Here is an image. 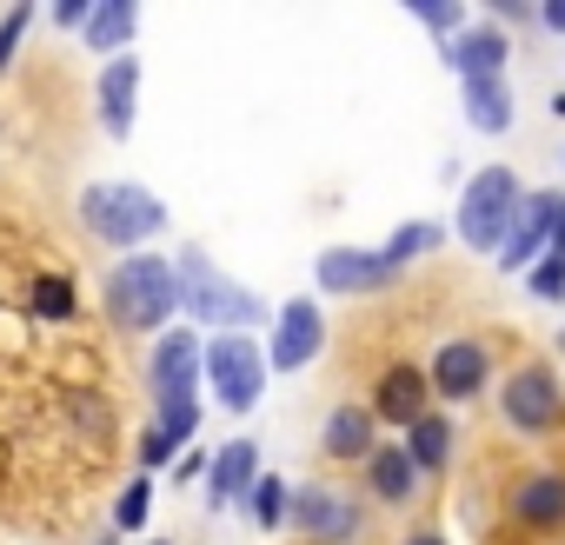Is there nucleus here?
Masks as SVG:
<instances>
[{
	"instance_id": "1",
	"label": "nucleus",
	"mask_w": 565,
	"mask_h": 545,
	"mask_svg": "<svg viewBox=\"0 0 565 545\" xmlns=\"http://www.w3.org/2000/svg\"><path fill=\"white\" fill-rule=\"evenodd\" d=\"M180 293H173V259L160 253H134L127 266H114L107 280V313L127 327V333H153L160 320H173Z\"/></svg>"
},
{
	"instance_id": "2",
	"label": "nucleus",
	"mask_w": 565,
	"mask_h": 545,
	"mask_svg": "<svg viewBox=\"0 0 565 545\" xmlns=\"http://www.w3.org/2000/svg\"><path fill=\"white\" fill-rule=\"evenodd\" d=\"M81 220H87L107 246H140V239H153V233L167 226V206H160L147 186L107 180V186H87V193H81Z\"/></svg>"
},
{
	"instance_id": "3",
	"label": "nucleus",
	"mask_w": 565,
	"mask_h": 545,
	"mask_svg": "<svg viewBox=\"0 0 565 545\" xmlns=\"http://www.w3.org/2000/svg\"><path fill=\"white\" fill-rule=\"evenodd\" d=\"M173 293H180L186 320H220V327H253L259 320V300L246 287H233L220 266H206V253L173 259Z\"/></svg>"
},
{
	"instance_id": "4",
	"label": "nucleus",
	"mask_w": 565,
	"mask_h": 545,
	"mask_svg": "<svg viewBox=\"0 0 565 545\" xmlns=\"http://www.w3.org/2000/svg\"><path fill=\"white\" fill-rule=\"evenodd\" d=\"M512 213H519V180L505 167H486L459 200V239L479 246V253H499L505 233H512Z\"/></svg>"
},
{
	"instance_id": "5",
	"label": "nucleus",
	"mask_w": 565,
	"mask_h": 545,
	"mask_svg": "<svg viewBox=\"0 0 565 545\" xmlns=\"http://www.w3.org/2000/svg\"><path fill=\"white\" fill-rule=\"evenodd\" d=\"M200 366H206V380H213L220 406L253 413V399H259V386H266V353H259L246 333H220V340L200 353Z\"/></svg>"
},
{
	"instance_id": "6",
	"label": "nucleus",
	"mask_w": 565,
	"mask_h": 545,
	"mask_svg": "<svg viewBox=\"0 0 565 545\" xmlns=\"http://www.w3.org/2000/svg\"><path fill=\"white\" fill-rule=\"evenodd\" d=\"M320 346H327V320H320V307H313V300H294L287 313L273 320L266 366H273V373H300L307 360H320Z\"/></svg>"
},
{
	"instance_id": "7",
	"label": "nucleus",
	"mask_w": 565,
	"mask_h": 545,
	"mask_svg": "<svg viewBox=\"0 0 565 545\" xmlns=\"http://www.w3.org/2000/svg\"><path fill=\"white\" fill-rule=\"evenodd\" d=\"M287 519H294L300 532H313V538H333V545H347V538L360 532V505L340 499V492H327V485L294 492V499H287Z\"/></svg>"
},
{
	"instance_id": "8",
	"label": "nucleus",
	"mask_w": 565,
	"mask_h": 545,
	"mask_svg": "<svg viewBox=\"0 0 565 545\" xmlns=\"http://www.w3.org/2000/svg\"><path fill=\"white\" fill-rule=\"evenodd\" d=\"M552 213H558V193H532V206L519 200L512 233H505V246H499V272H525V266L545 253V239H552Z\"/></svg>"
},
{
	"instance_id": "9",
	"label": "nucleus",
	"mask_w": 565,
	"mask_h": 545,
	"mask_svg": "<svg viewBox=\"0 0 565 545\" xmlns=\"http://www.w3.org/2000/svg\"><path fill=\"white\" fill-rule=\"evenodd\" d=\"M193 380H200V346L193 333H167L153 346V399L160 406H193Z\"/></svg>"
},
{
	"instance_id": "10",
	"label": "nucleus",
	"mask_w": 565,
	"mask_h": 545,
	"mask_svg": "<svg viewBox=\"0 0 565 545\" xmlns=\"http://www.w3.org/2000/svg\"><path fill=\"white\" fill-rule=\"evenodd\" d=\"M552 419H558V380H552L545 366L512 373V386H505V426H519V432H545Z\"/></svg>"
},
{
	"instance_id": "11",
	"label": "nucleus",
	"mask_w": 565,
	"mask_h": 545,
	"mask_svg": "<svg viewBox=\"0 0 565 545\" xmlns=\"http://www.w3.org/2000/svg\"><path fill=\"white\" fill-rule=\"evenodd\" d=\"M313 272H320V287H327V293H373V287L393 280L386 253H366V246H333V253H320Z\"/></svg>"
},
{
	"instance_id": "12",
	"label": "nucleus",
	"mask_w": 565,
	"mask_h": 545,
	"mask_svg": "<svg viewBox=\"0 0 565 545\" xmlns=\"http://www.w3.org/2000/svg\"><path fill=\"white\" fill-rule=\"evenodd\" d=\"M486 346L479 340H452V346H439V360L426 366V386L433 393H446V399H472L479 386H486Z\"/></svg>"
},
{
	"instance_id": "13",
	"label": "nucleus",
	"mask_w": 565,
	"mask_h": 545,
	"mask_svg": "<svg viewBox=\"0 0 565 545\" xmlns=\"http://www.w3.org/2000/svg\"><path fill=\"white\" fill-rule=\"evenodd\" d=\"M446 67H459L466 81H499L505 67V34L499 28H466L446 41Z\"/></svg>"
},
{
	"instance_id": "14",
	"label": "nucleus",
	"mask_w": 565,
	"mask_h": 545,
	"mask_svg": "<svg viewBox=\"0 0 565 545\" xmlns=\"http://www.w3.org/2000/svg\"><path fill=\"white\" fill-rule=\"evenodd\" d=\"M373 413H380V419H393V426H413V419L426 413V373H419V366H393V373L380 380Z\"/></svg>"
},
{
	"instance_id": "15",
	"label": "nucleus",
	"mask_w": 565,
	"mask_h": 545,
	"mask_svg": "<svg viewBox=\"0 0 565 545\" xmlns=\"http://www.w3.org/2000/svg\"><path fill=\"white\" fill-rule=\"evenodd\" d=\"M134 100H140V61H114L100 74V120H107V133L134 127Z\"/></svg>"
},
{
	"instance_id": "16",
	"label": "nucleus",
	"mask_w": 565,
	"mask_h": 545,
	"mask_svg": "<svg viewBox=\"0 0 565 545\" xmlns=\"http://www.w3.org/2000/svg\"><path fill=\"white\" fill-rule=\"evenodd\" d=\"M512 512L525 525H558L565 519V472H532L519 492H512Z\"/></svg>"
},
{
	"instance_id": "17",
	"label": "nucleus",
	"mask_w": 565,
	"mask_h": 545,
	"mask_svg": "<svg viewBox=\"0 0 565 545\" xmlns=\"http://www.w3.org/2000/svg\"><path fill=\"white\" fill-rule=\"evenodd\" d=\"M399 452L413 459V472H439L446 452H452V426H446L439 413H419V419L406 426V446H399Z\"/></svg>"
},
{
	"instance_id": "18",
	"label": "nucleus",
	"mask_w": 565,
	"mask_h": 545,
	"mask_svg": "<svg viewBox=\"0 0 565 545\" xmlns=\"http://www.w3.org/2000/svg\"><path fill=\"white\" fill-rule=\"evenodd\" d=\"M259 479V452L246 446V439H233V446H220V459H213V505H226V499H239L246 485Z\"/></svg>"
},
{
	"instance_id": "19",
	"label": "nucleus",
	"mask_w": 565,
	"mask_h": 545,
	"mask_svg": "<svg viewBox=\"0 0 565 545\" xmlns=\"http://www.w3.org/2000/svg\"><path fill=\"white\" fill-rule=\"evenodd\" d=\"M366 472H373V492H380L386 505L413 499V485H419V472H413V459H406L399 446H373V452H366Z\"/></svg>"
},
{
	"instance_id": "20",
	"label": "nucleus",
	"mask_w": 565,
	"mask_h": 545,
	"mask_svg": "<svg viewBox=\"0 0 565 545\" xmlns=\"http://www.w3.org/2000/svg\"><path fill=\"white\" fill-rule=\"evenodd\" d=\"M327 452L333 459H366L373 452V413L366 406H340L327 419Z\"/></svg>"
},
{
	"instance_id": "21",
	"label": "nucleus",
	"mask_w": 565,
	"mask_h": 545,
	"mask_svg": "<svg viewBox=\"0 0 565 545\" xmlns=\"http://www.w3.org/2000/svg\"><path fill=\"white\" fill-rule=\"evenodd\" d=\"M466 120L479 133H505L512 127V94L499 81H466Z\"/></svg>"
},
{
	"instance_id": "22",
	"label": "nucleus",
	"mask_w": 565,
	"mask_h": 545,
	"mask_svg": "<svg viewBox=\"0 0 565 545\" xmlns=\"http://www.w3.org/2000/svg\"><path fill=\"white\" fill-rule=\"evenodd\" d=\"M134 28H140L134 0H107V8L87 14V47H94V54H114L120 41H134Z\"/></svg>"
},
{
	"instance_id": "23",
	"label": "nucleus",
	"mask_w": 565,
	"mask_h": 545,
	"mask_svg": "<svg viewBox=\"0 0 565 545\" xmlns=\"http://www.w3.org/2000/svg\"><path fill=\"white\" fill-rule=\"evenodd\" d=\"M433 246H439V226H426V220H413V226H399V233H393V246H386V266L399 272L406 259H419V253H433Z\"/></svg>"
},
{
	"instance_id": "24",
	"label": "nucleus",
	"mask_w": 565,
	"mask_h": 545,
	"mask_svg": "<svg viewBox=\"0 0 565 545\" xmlns=\"http://www.w3.org/2000/svg\"><path fill=\"white\" fill-rule=\"evenodd\" d=\"M28 300H34V313H41V320H74V287H67V280H54V272H47V280H34V293H28Z\"/></svg>"
},
{
	"instance_id": "25",
	"label": "nucleus",
	"mask_w": 565,
	"mask_h": 545,
	"mask_svg": "<svg viewBox=\"0 0 565 545\" xmlns=\"http://www.w3.org/2000/svg\"><path fill=\"white\" fill-rule=\"evenodd\" d=\"M253 519H259L266 532L287 519V479H253Z\"/></svg>"
},
{
	"instance_id": "26",
	"label": "nucleus",
	"mask_w": 565,
	"mask_h": 545,
	"mask_svg": "<svg viewBox=\"0 0 565 545\" xmlns=\"http://www.w3.org/2000/svg\"><path fill=\"white\" fill-rule=\"evenodd\" d=\"M532 266H539L532 272V293L539 300H565V253H539Z\"/></svg>"
},
{
	"instance_id": "27",
	"label": "nucleus",
	"mask_w": 565,
	"mask_h": 545,
	"mask_svg": "<svg viewBox=\"0 0 565 545\" xmlns=\"http://www.w3.org/2000/svg\"><path fill=\"white\" fill-rule=\"evenodd\" d=\"M28 28H34V8H14L8 21H0V74H8V61L21 54V41H28Z\"/></svg>"
},
{
	"instance_id": "28",
	"label": "nucleus",
	"mask_w": 565,
	"mask_h": 545,
	"mask_svg": "<svg viewBox=\"0 0 565 545\" xmlns=\"http://www.w3.org/2000/svg\"><path fill=\"white\" fill-rule=\"evenodd\" d=\"M413 14H419L426 28H439V34H459V21H466L452 0H413Z\"/></svg>"
},
{
	"instance_id": "29",
	"label": "nucleus",
	"mask_w": 565,
	"mask_h": 545,
	"mask_svg": "<svg viewBox=\"0 0 565 545\" xmlns=\"http://www.w3.org/2000/svg\"><path fill=\"white\" fill-rule=\"evenodd\" d=\"M147 499H153V485H147V479H134V485L120 492V525H127V532H140V525H147Z\"/></svg>"
},
{
	"instance_id": "30",
	"label": "nucleus",
	"mask_w": 565,
	"mask_h": 545,
	"mask_svg": "<svg viewBox=\"0 0 565 545\" xmlns=\"http://www.w3.org/2000/svg\"><path fill=\"white\" fill-rule=\"evenodd\" d=\"M87 14H94L87 0H61V21H67V28H87Z\"/></svg>"
},
{
	"instance_id": "31",
	"label": "nucleus",
	"mask_w": 565,
	"mask_h": 545,
	"mask_svg": "<svg viewBox=\"0 0 565 545\" xmlns=\"http://www.w3.org/2000/svg\"><path fill=\"white\" fill-rule=\"evenodd\" d=\"M545 253H565V200H558V213H552V239H545Z\"/></svg>"
},
{
	"instance_id": "32",
	"label": "nucleus",
	"mask_w": 565,
	"mask_h": 545,
	"mask_svg": "<svg viewBox=\"0 0 565 545\" xmlns=\"http://www.w3.org/2000/svg\"><path fill=\"white\" fill-rule=\"evenodd\" d=\"M539 21H545L552 34H565V0H552V8H539Z\"/></svg>"
},
{
	"instance_id": "33",
	"label": "nucleus",
	"mask_w": 565,
	"mask_h": 545,
	"mask_svg": "<svg viewBox=\"0 0 565 545\" xmlns=\"http://www.w3.org/2000/svg\"><path fill=\"white\" fill-rule=\"evenodd\" d=\"M406 545H446V538H439V532H413Z\"/></svg>"
}]
</instances>
